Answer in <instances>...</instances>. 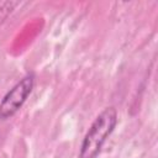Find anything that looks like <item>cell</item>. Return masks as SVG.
Here are the masks:
<instances>
[{
    "label": "cell",
    "instance_id": "1",
    "mask_svg": "<svg viewBox=\"0 0 158 158\" xmlns=\"http://www.w3.org/2000/svg\"><path fill=\"white\" fill-rule=\"evenodd\" d=\"M117 123V111L110 106L104 109L93 121L80 144L78 158H96L101 152L107 137L114 132Z\"/></svg>",
    "mask_w": 158,
    "mask_h": 158
},
{
    "label": "cell",
    "instance_id": "2",
    "mask_svg": "<svg viewBox=\"0 0 158 158\" xmlns=\"http://www.w3.org/2000/svg\"><path fill=\"white\" fill-rule=\"evenodd\" d=\"M35 84L33 74L23 77L17 81L0 101V120H6L14 116L25 104L26 99L31 94Z\"/></svg>",
    "mask_w": 158,
    "mask_h": 158
}]
</instances>
